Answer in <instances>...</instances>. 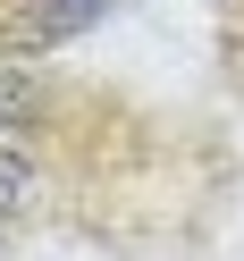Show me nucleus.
<instances>
[{"label":"nucleus","mask_w":244,"mask_h":261,"mask_svg":"<svg viewBox=\"0 0 244 261\" xmlns=\"http://www.w3.org/2000/svg\"><path fill=\"white\" fill-rule=\"evenodd\" d=\"M110 17V0H17L0 25V51H59V42L93 34Z\"/></svg>","instance_id":"nucleus-1"},{"label":"nucleus","mask_w":244,"mask_h":261,"mask_svg":"<svg viewBox=\"0 0 244 261\" xmlns=\"http://www.w3.org/2000/svg\"><path fill=\"white\" fill-rule=\"evenodd\" d=\"M42 194V177H34V160L17 152V143H0V219H9V211H25Z\"/></svg>","instance_id":"nucleus-2"},{"label":"nucleus","mask_w":244,"mask_h":261,"mask_svg":"<svg viewBox=\"0 0 244 261\" xmlns=\"http://www.w3.org/2000/svg\"><path fill=\"white\" fill-rule=\"evenodd\" d=\"M34 110H42V85H34L25 68H0V135H17Z\"/></svg>","instance_id":"nucleus-3"}]
</instances>
